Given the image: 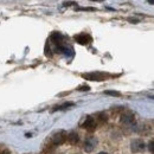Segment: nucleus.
Segmentation results:
<instances>
[{"instance_id":"nucleus-1","label":"nucleus","mask_w":154,"mask_h":154,"mask_svg":"<svg viewBox=\"0 0 154 154\" xmlns=\"http://www.w3.org/2000/svg\"><path fill=\"white\" fill-rule=\"evenodd\" d=\"M66 139H68L66 133H65L64 131H60V132H58V133H56V134L54 135V137H52V143H54L55 146H59V145L64 143Z\"/></svg>"},{"instance_id":"nucleus-2","label":"nucleus","mask_w":154,"mask_h":154,"mask_svg":"<svg viewBox=\"0 0 154 154\" xmlns=\"http://www.w3.org/2000/svg\"><path fill=\"white\" fill-rule=\"evenodd\" d=\"M97 146V140L95 137H88L85 141H84V151L90 153L93 152Z\"/></svg>"},{"instance_id":"nucleus-3","label":"nucleus","mask_w":154,"mask_h":154,"mask_svg":"<svg viewBox=\"0 0 154 154\" xmlns=\"http://www.w3.org/2000/svg\"><path fill=\"white\" fill-rule=\"evenodd\" d=\"M83 77L87 79H90V81H103L108 77V75H106L103 72H91V74H84Z\"/></svg>"},{"instance_id":"nucleus-4","label":"nucleus","mask_w":154,"mask_h":154,"mask_svg":"<svg viewBox=\"0 0 154 154\" xmlns=\"http://www.w3.org/2000/svg\"><path fill=\"white\" fill-rule=\"evenodd\" d=\"M131 148H132L133 152H142V151L145 149V143H143L142 140L136 139V140H134V141H132V143H131Z\"/></svg>"},{"instance_id":"nucleus-5","label":"nucleus","mask_w":154,"mask_h":154,"mask_svg":"<svg viewBox=\"0 0 154 154\" xmlns=\"http://www.w3.org/2000/svg\"><path fill=\"white\" fill-rule=\"evenodd\" d=\"M82 127L85 128V129H88V131H94L95 127H96V122H95L94 117L88 116V117L85 119V121L82 123Z\"/></svg>"},{"instance_id":"nucleus-6","label":"nucleus","mask_w":154,"mask_h":154,"mask_svg":"<svg viewBox=\"0 0 154 154\" xmlns=\"http://www.w3.org/2000/svg\"><path fill=\"white\" fill-rule=\"evenodd\" d=\"M75 40L81 45H87L88 43L91 42V37L89 35H87V33H81V35L75 36Z\"/></svg>"},{"instance_id":"nucleus-7","label":"nucleus","mask_w":154,"mask_h":154,"mask_svg":"<svg viewBox=\"0 0 154 154\" xmlns=\"http://www.w3.org/2000/svg\"><path fill=\"white\" fill-rule=\"evenodd\" d=\"M121 122L125 123V125H133L135 122V119L133 114L131 113H126V114H122L121 115Z\"/></svg>"},{"instance_id":"nucleus-8","label":"nucleus","mask_w":154,"mask_h":154,"mask_svg":"<svg viewBox=\"0 0 154 154\" xmlns=\"http://www.w3.org/2000/svg\"><path fill=\"white\" fill-rule=\"evenodd\" d=\"M71 145H76L77 142H78V140H79V137H78V135H77V133H75V132H71L70 134L68 135V139H66Z\"/></svg>"},{"instance_id":"nucleus-9","label":"nucleus","mask_w":154,"mask_h":154,"mask_svg":"<svg viewBox=\"0 0 154 154\" xmlns=\"http://www.w3.org/2000/svg\"><path fill=\"white\" fill-rule=\"evenodd\" d=\"M71 106H74V103H71V102H66V103H64V104H60V106L55 107V108H54V112L60 110V109H66L68 107H71Z\"/></svg>"},{"instance_id":"nucleus-10","label":"nucleus","mask_w":154,"mask_h":154,"mask_svg":"<svg viewBox=\"0 0 154 154\" xmlns=\"http://www.w3.org/2000/svg\"><path fill=\"white\" fill-rule=\"evenodd\" d=\"M107 95H112V96H120L121 94L120 93H117V91H113V90H107V91H104Z\"/></svg>"},{"instance_id":"nucleus-11","label":"nucleus","mask_w":154,"mask_h":154,"mask_svg":"<svg viewBox=\"0 0 154 154\" xmlns=\"http://www.w3.org/2000/svg\"><path fill=\"white\" fill-rule=\"evenodd\" d=\"M148 149H149L151 153L154 154V141H151V142L148 143Z\"/></svg>"},{"instance_id":"nucleus-12","label":"nucleus","mask_w":154,"mask_h":154,"mask_svg":"<svg viewBox=\"0 0 154 154\" xmlns=\"http://www.w3.org/2000/svg\"><path fill=\"white\" fill-rule=\"evenodd\" d=\"M90 88L88 85H82V87H78V90H89Z\"/></svg>"},{"instance_id":"nucleus-13","label":"nucleus","mask_w":154,"mask_h":154,"mask_svg":"<svg viewBox=\"0 0 154 154\" xmlns=\"http://www.w3.org/2000/svg\"><path fill=\"white\" fill-rule=\"evenodd\" d=\"M1 154H10V152H8V151H4Z\"/></svg>"},{"instance_id":"nucleus-14","label":"nucleus","mask_w":154,"mask_h":154,"mask_svg":"<svg viewBox=\"0 0 154 154\" xmlns=\"http://www.w3.org/2000/svg\"><path fill=\"white\" fill-rule=\"evenodd\" d=\"M148 1H149V4H153L154 5V0H148Z\"/></svg>"},{"instance_id":"nucleus-15","label":"nucleus","mask_w":154,"mask_h":154,"mask_svg":"<svg viewBox=\"0 0 154 154\" xmlns=\"http://www.w3.org/2000/svg\"><path fill=\"white\" fill-rule=\"evenodd\" d=\"M98 154H108V153H106V152H101V153H98Z\"/></svg>"}]
</instances>
